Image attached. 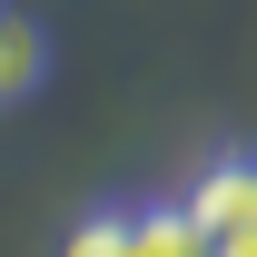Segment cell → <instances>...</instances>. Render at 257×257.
<instances>
[{"mask_svg": "<svg viewBox=\"0 0 257 257\" xmlns=\"http://www.w3.org/2000/svg\"><path fill=\"white\" fill-rule=\"evenodd\" d=\"M60 257H139V208H89L60 237Z\"/></svg>", "mask_w": 257, "mask_h": 257, "instance_id": "277c9868", "label": "cell"}, {"mask_svg": "<svg viewBox=\"0 0 257 257\" xmlns=\"http://www.w3.org/2000/svg\"><path fill=\"white\" fill-rule=\"evenodd\" d=\"M139 257H218V247L198 237V218L178 198H149V208H139Z\"/></svg>", "mask_w": 257, "mask_h": 257, "instance_id": "3957f363", "label": "cell"}, {"mask_svg": "<svg viewBox=\"0 0 257 257\" xmlns=\"http://www.w3.org/2000/svg\"><path fill=\"white\" fill-rule=\"evenodd\" d=\"M247 257H257V247H247Z\"/></svg>", "mask_w": 257, "mask_h": 257, "instance_id": "5b68a950", "label": "cell"}, {"mask_svg": "<svg viewBox=\"0 0 257 257\" xmlns=\"http://www.w3.org/2000/svg\"><path fill=\"white\" fill-rule=\"evenodd\" d=\"M40 89H50V30H40L20 0H0V119L30 109Z\"/></svg>", "mask_w": 257, "mask_h": 257, "instance_id": "7a4b0ae2", "label": "cell"}, {"mask_svg": "<svg viewBox=\"0 0 257 257\" xmlns=\"http://www.w3.org/2000/svg\"><path fill=\"white\" fill-rule=\"evenodd\" d=\"M178 208L198 218V237H208L218 257H247V247H257V149L198 159V178L178 188Z\"/></svg>", "mask_w": 257, "mask_h": 257, "instance_id": "6da1fadb", "label": "cell"}]
</instances>
